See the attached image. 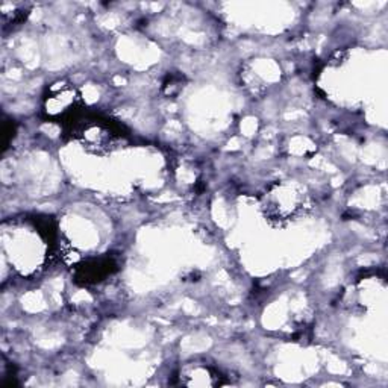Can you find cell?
<instances>
[{
	"label": "cell",
	"mask_w": 388,
	"mask_h": 388,
	"mask_svg": "<svg viewBox=\"0 0 388 388\" xmlns=\"http://www.w3.org/2000/svg\"><path fill=\"white\" fill-rule=\"evenodd\" d=\"M186 377H190V381H187L186 384L188 385H214L216 381H212L211 376V370L208 367H200V366H196V367H190Z\"/></svg>",
	"instance_id": "obj_3"
},
{
	"label": "cell",
	"mask_w": 388,
	"mask_h": 388,
	"mask_svg": "<svg viewBox=\"0 0 388 388\" xmlns=\"http://www.w3.org/2000/svg\"><path fill=\"white\" fill-rule=\"evenodd\" d=\"M81 137L87 147H95V149H104L108 143H111L109 129L100 123L84 126V129L81 131Z\"/></svg>",
	"instance_id": "obj_2"
},
{
	"label": "cell",
	"mask_w": 388,
	"mask_h": 388,
	"mask_svg": "<svg viewBox=\"0 0 388 388\" xmlns=\"http://www.w3.org/2000/svg\"><path fill=\"white\" fill-rule=\"evenodd\" d=\"M71 106H75V91L62 84L50 88L46 97V113L50 117H60L70 113Z\"/></svg>",
	"instance_id": "obj_1"
}]
</instances>
